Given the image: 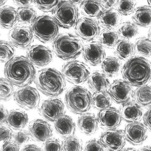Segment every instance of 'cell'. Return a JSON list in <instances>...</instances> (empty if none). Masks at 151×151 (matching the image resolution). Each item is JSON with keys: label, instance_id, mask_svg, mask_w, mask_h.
Wrapping results in <instances>:
<instances>
[{"label": "cell", "instance_id": "6da1fadb", "mask_svg": "<svg viewBox=\"0 0 151 151\" xmlns=\"http://www.w3.org/2000/svg\"><path fill=\"white\" fill-rule=\"evenodd\" d=\"M4 72L7 80L20 88L32 84L37 74L34 66L27 57L22 55L15 56L6 63Z\"/></svg>", "mask_w": 151, "mask_h": 151}, {"label": "cell", "instance_id": "7a4b0ae2", "mask_svg": "<svg viewBox=\"0 0 151 151\" xmlns=\"http://www.w3.org/2000/svg\"><path fill=\"white\" fill-rule=\"evenodd\" d=\"M124 80L132 86L140 87L151 81V63L139 56H134L128 60L122 69Z\"/></svg>", "mask_w": 151, "mask_h": 151}, {"label": "cell", "instance_id": "3957f363", "mask_svg": "<svg viewBox=\"0 0 151 151\" xmlns=\"http://www.w3.org/2000/svg\"><path fill=\"white\" fill-rule=\"evenodd\" d=\"M35 83L40 91L50 97H56L63 93L66 86L62 73L54 68H47L38 71Z\"/></svg>", "mask_w": 151, "mask_h": 151}, {"label": "cell", "instance_id": "277c9868", "mask_svg": "<svg viewBox=\"0 0 151 151\" xmlns=\"http://www.w3.org/2000/svg\"><path fill=\"white\" fill-rule=\"evenodd\" d=\"M84 46L82 40L77 35L71 33H63L53 41L52 49L58 58L70 61L81 55Z\"/></svg>", "mask_w": 151, "mask_h": 151}, {"label": "cell", "instance_id": "5b68a950", "mask_svg": "<svg viewBox=\"0 0 151 151\" xmlns=\"http://www.w3.org/2000/svg\"><path fill=\"white\" fill-rule=\"evenodd\" d=\"M92 95L86 88L76 86L68 89L65 103L69 110L77 114H84L92 106Z\"/></svg>", "mask_w": 151, "mask_h": 151}, {"label": "cell", "instance_id": "8992f818", "mask_svg": "<svg viewBox=\"0 0 151 151\" xmlns=\"http://www.w3.org/2000/svg\"><path fill=\"white\" fill-rule=\"evenodd\" d=\"M34 37L43 43L54 41L59 35V26L53 17L38 16L31 26Z\"/></svg>", "mask_w": 151, "mask_h": 151}, {"label": "cell", "instance_id": "52a82bcc", "mask_svg": "<svg viewBox=\"0 0 151 151\" xmlns=\"http://www.w3.org/2000/svg\"><path fill=\"white\" fill-rule=\"evenodd\" d=\"M52 13L59 27L63 28L70 29L75 27L79 20L78 8L70 1H60Z\"/></svg>", "mask_w": 151, "mask_h": 151}, {"label": "cell", "instance_id": "ba28073f", "mask_svg": "<svg viewBox=\"0 0 151 151\" xmlns=\"http://www.w3.org/2000/svg\"><path fill=\"white\" fill-rule=\"evenodd\" d=\"M61 71L66 81L75 85L84 83L91 75L88 65L78 60H72L65 63L62 66Z\"/></svg>", "mask_w": 151, "mask_h": 151}, {"label": "cell", "instance_id": "9c48e42d", "mask_svg": "<svg viewBox=\"0 0 151 151\" xmlns=\"http://www.w3.org/2000/svg\"><path fill=\"white\" fill-rule=\"evenodd\" d=\"M8 38L13 46L22 50L28 49L34 41L31 27L24 25H18L11 29Z\"/></svg>", "mask_w": 151, "mask_h": 151}, {"label": "cell", "instance_id": "30bf717a", "mask_svg": "<svg viewBox=\"0 0 151 151\" xmlns=\"http://www.w3.org/2000/svg\"><path fill=\"white\" fill-rule=\"evenodd\" d=\"M14 98L17 104L26 110L35 109L40 103V95L38 90L29 86L16 90Z\"/></svg>", "mask_w": 151, "mask_h": 151}, {"label": "cell", "instance_id": "8fae6325", "mask_svg": "<svg viewBox=\"0 0 151 151\" xmlns=\"http://www.w3.org/2000/svg\"><path fill=\"white\" fill-rule=\"evenodd\" d=\"M75 31L81 39L91 42L99 37L100 27L98 22L84 17L79 19L75 27Z\"/></svg>", "mask_w": 151, "mask_h": 151}, {"label": "cell", "instance_id": "7c38bea8", "mask_svg": "<svg viewBox=\"0 0 151 151\" xmlns=\"http://www.w3.org/2000/svg\"><path fill=\"white\" fill-rule=\"evenodd\" d=\"M109 92L113 100L118 104L127 103L134 99V91L132 86L124 80L114 81L110 85Z\"/></svg>", "mask_w": 151, "mask_h": 151}, {"label": "cell", "instance_id": "4fadbf2b", "mask_svg": "<svg viewBox=\"0 0 151 151\" xmlns=\"http://www.w3.org/2000/svg\"><path fill=\"white\" fill-rule=\"evenodd\" d=\"M39 112L44 118L50 122H55L64 115L65 105L59 98H50L42 102L39 107Z\"/></svg>", "mask_w": 151, "mask_h": 151}, {"label": "cell", "instance_id": "5bb4252c", "mask_svg": "<svg viewBox=\"0 0 151 151\" xmlns=\"http://www.w3.org/2000/svg\"><path fill=\"white\" fill-rule=\"evenodd\" d=\"M27 57L35 66L42 67L47 65L52 61L53 55L48 47L41 45H35L28 49Z\"/></svg>", "mask_w": 151, "mask_h": 151}, {"label": "cell", "instance_id": "9a60e30c", "mask_svg": "<svg viewBox=\"0 0 151 151\" xmlns=\"http://www.w3.org/2000/svg\"><path fill=\"white\" fill-rule=\"evenodd\" d=\"M99 141L108 151H119L124 147L126 139L124 131L115 129L102 132Z\"/></svg>", "mask_w": 151, "mask_h": 151}, {"label": "cell", "instance_id": "2e32d148", "mask_svg": "<svg viewBox=\"0 0 151 151\" xmlns=\"http://www.w3.org/2000/svg\"><path fill=\"white\" fill-rule=\"evenodd\" d=\"M97 118L100 127L106 131L116 129L122 120L119 110L113 107L100 110Z\"/></svg>", "mask_w": 151, "mask_h": 151}, {"label": "cell", "instance_id": "e0dca14e", "mask_svg": "<svg viewBox=\"0 0 151 151\" xmlns=\"http://www.w3.org/2000/svg\"><path fill=\"white\" fill-rule=\"evenodd\" d=\"M82 55L86 63L96 66L102 64L106 58V52L100 43L91 42L84 45Z\"/></svg>", "mask_w": 151, "mask_h": 151}, {"label": "cell", "instance_id": "ac0fdd59", "mask_svg": "<svg viewBox=\"0 0 151 151\" xmlns=\"http://www.w3.org/2000/svg\"><path fill=\"white\" fill-rule=\"evenodd\" d=\"M126 139L133 145H140L146 140L148 136L147 129L140 122L129 123L124 131Z\"/></svg>", "mask_w": 151, "mask_h": 151}, {"label": "cell", "instance_id": "d6986e66", "mask_svg": "<svg viewBox=\"0 0 151 151\" xmlns=\"http://www.w3.org/2000/svg\"><path fill=\"white\" fill-rule=\"evenodd\" d=\"M29 132L33 139L38 142L47 141L52 135V129L50 125L42 119L32 121L29 126Z\"/></svg>", "mask_w": 151, "mask_h": 151}, {"label": "cell", "instance_id": "ffe728a7", "mask_svg": "<svg viewBox=\"0 0 151 151\" xmlns=\"http://www.w3.org/2000/svg\"><path fill=\"white\" fill-rule=\"evenodd\" d=\"M119 111L122 119L129 124L140 122L143 119L142 109L135 101L122 104Z\"/></svg>", "mask_w": 151, "mask_h": 151}, {"label": "cell", "instance_id": "44dd1931", "mask_svg": "<svg viewBox=\"0 0 151 151\" xmlns=\"http://www.w3.org/2000/svg\"><path fill=\"white\" fill-rule=\"evenodd\" d=\"M88 84L92 91L95 93L109 91L110 84L108 77L100 71H95L90 75Z\"/></svg>", "mask_w": 151, "mask_h": 151}, {"label": "cell", "instance_id": "7402d4cb", "mask_svg": "<svg viewBox=\"0 0 151 151\" xmlns=\"http://www.w3.org/2000/svg\"><path fill=\"white\" fill-rule=\"evenodd\" d=\"M55 128L57 134L63 138L73 136L76 131V125L70 116L64 115L55 123Z\"/></svg>", "mask_w": 151, "mask_h": 151}, {"label": "cell", "instance_id": "603a6c76", "mask_svg": "<svg viewBox=\"0 0 151 151\" xmlns=\"http://www.w3.org/2000/svg\"><path fill=\"white\" fill-rule=\"evenodd\" d=\"M99 25L104 29H114L122 23V19L117 11L104 10L98 18Z\"/></svg>", "mask_w": 151, "mask_h": 151}, {"label": "cell", "instance_id": "cb8c5ba5", "mask_svg": "<svg viewBox=\"0 0 151 151\" xmlns=\"http://www.w3.org/2000/svg\"><path fill=\"white\" fill-rule=\"evenodd\" d=\"M98 124L97 118L91 113L83 114L78 120V126L80 130L87 135L95 134L98 129Z\"/></svg>", "mask_w": 151, "mask_h": 151}, {"label": "cell", "instance_id": "d4e9b609", "mask_svg": "<svg viewBox=\"0 0 151 151\" xmlns=\"http://www.w3.org/2000/svg\"><path fill=\"white\" fill-rule=\"evenodd\" d=\"M18 22L17 12L14 7L5 6L0 10V24L2 28L12 29Z\"/></svg>", "mask_w": 151, "mask_h": 151}, {"label": "cell", "instance_id": "484cf974", "mask_svg": "<svg viewBox=\"0 0 151 151\" xmlns=\"http://www.w3.org/2000/svg\"><path fill=\"white\" fill-rule=\"evenodd\" d=\"M28 122L27 113L20 109H13L9 113L6 123L12 129L22 130L25 128Z\"/></svg>", "mask_w": 151, "mask_h": 151}, {"label": "cell", "instance_id": "4316f807", "mask_svg": "<svg viewBox=\"0 0 151 151\" xmlns=\"http://www.w3.org/2000/svg\"><path fill=\"white\" fill-rule=\"evenodd\" d=\"M114 49L115 55L123 60L127 61L133 57L135 53L134 45L127 40H119Z\"/></svg>", "mask_w": 151, "mask_h": 151}, {"label": "cell", "instance_id": "83f0119b", "mask_svg": "<svg viewBox=\"0 0 151 151\" xmlns=\"http://www.w3.org/2000/svg\"><path fill=\"white\" fill-rule=\"evenodd\" d=\"M102 71L108 77H115L122 70V64L119 59L115 57H108L102 62Z\"/></svg>", "mask_w": 151, "mask_h": 151}, {"label": "cell", "instance_id": "f1b7e54d", "mask_svg": "<svg viewBox=\"0 0 151 151\" xmlns=\"http://www.w3.org/2000/svg\"><path fill=\"white\" fill-rule=\"evenodd\" d=\"M132 20L137 26L151 28V7L147 6L137 7L133 13Z\"/></svg>", "mask_w": 151, "mask_h": 151}, {"label": "cell", "instance_id": "f546056e", "mask_svg": "<svg viewBox=\"0 0 151 151\" xmlns=\"http://www.w3.org/2000/svg\"><path fill=\"white\" fill-rule=\"evenodd\" d=\"M80 8L82 15L91 19L98 18L104 11L100 1H83Z\"/></svg>", "mask_w": 151, "mask_h": 151}, {"label": "cell", "instance_id": "4dcf8cb0", "mask_svg": "<svg viewBox=\"0 0 151 151\" xmlns=\"http://www.w3.org/2000/svg\"><path fill=\"white\" fill-rule=\"evenodd\" d=\"M135 102L141 108L149 109L151 108V86L138 87L134 91Z\"/></svg>", "mask_w": 151, "mask_h": 151}, {"label": "cell", "instance_id": "1f68e13d", "mask_svg": "<svg viewBox=\"0 0 151 151\" xmlns=\"http://www.w3.org/2000/svg\"><path fill=\"white\" fill-rule=\"evenodd\" d=\"M119 37L118 32L115 29H104L100 32L99 41L104 47L112 49L119 40Z\"/></svg>", "mask_w": 151, "mask_h": 151}, {"label": "cell", "instance_id": "d6a6232c", "mask_svg": "<svg viewBox=\"0 0 151 151\" xmlns=\"http://www.w3.org/2000/svg\"><path fill=\"white\" fill-rule=\"evenodd\" d=\"M113 99L109 91L95 93L92 96V106L95 109L102 110L110 108Z\"/></svg>", "mask_w": 151, "mask_h": 151}, {"label": "cell", "instance_id": "836d02e7", "mask_svg": "<svg viewBox=\"0 0 151 151\" xmlns=\"http://www.w3.org/2000/svg\"><path fill=\"white\" fill-rule=\"evenodd\" d=\"M18 22L26 26H32L37 19V12L31 6L19 7L17 9Z\"/></svg>", "mask_w": 151, "mask_h": 151}, {"label": "cell", "instance_id": "e575fe53", "mask_svg": "<svg viewBox=\"0 0 151 151\" xmlns=\"http://www.w3.org/2000/svg\"><path fill=\"white\" fill-rule=\"evenodd\" d=\"M119 37L122 39H131L138 34V28L137 25L131 22H126L121 24L118 31Z\"/></svg>", "mask_w": 151, "mask_h": 151}, {"label": "cell", "instance_id": "d590c367", "mask_svg": "<svg viewBox=\"0 0 151 151\" xmlns=\"http://www.w3.org/2000/svg\"><path fill=\"white\" fill-rule=\"evenodd\" d=\"M135 52L145 57L151 56V41L146 37L137 39L134 44Z\"/></svg>", "mask_w": 151, "mask_h": 151}, {"label": "cell", "instance_id": "8d00e7d4", "mask_svg": "<svg viewBox=\"0 0 151 151\" xmlns=\"http://www.w3.org/2000/svg\"><path fill=\"white\" fill-rule=\"evenodd\" d=\"M15 49L10 42L1 40L0 44V60L1 63H6L14 58Z\"/></svg>", "mask_w": 151, "mask_h": 151}, {"label": "cell", "instance_id": "74e56055", "mask_svg": "<svg viewBox=\"0 0 151 151\" xmlns=\"http://www.w3.org/2000/svg\"><path fill=\"white\" fill-rule=\"evenodd\" d=\"M12 84L6 78H1L0 80V97L2 101H6L10 100L13 94H14V88Z\"/></svg>", "mask_w": 151, "mask_h": 151}, {"label": "cell", "instance_id": "f35d334b", "mask_svg": "<svg viewBox=\"0 0 151 151\" xmlns=\"http://www.w3.org/2000/svg\"><path fill=\"white\" fill-rule=\"evenodd\" d=\"M136 2L134 1H119L116 7V11L119 15L129 16L134 13L136 9Z\"/></svg>", "mask_w": 151, "mask_h": 151}, {"label": "cell", "instance_id": "ab89813d", "mask_svg": "<svg viewBox=\"0 0 151 151\" xmlns=\"http://www.w3.org/2000/svg\"><path fill=\"white\" fill-rule=\"evenodd\" d=\"M62 147L64 151H82V142L77 137L72 136L65 139Z\"/></svg>", "mask_w": 151, "mask_h": 151}, {"label": "cell", "instance_id": "60d3db41", "mask_svg": "<svg viewBox=\"0 0 151 151\" xmlns=\"http://www.w3.org/2000/svg\"><path fill=\"white\" fill-rule=\"evenodd\" d=\"M60 1H33L34 4L42 12H53L57 7Z\"/></svg>", "mask_w": 151, "mask_h": 151}, {"label": "cell", "instance_id": "b9f144b4", "mask_svg": "<svg viewBox=\"0 0 151 151\" xmlns=\"http://www.w3.org/2000/svg\"><path fill=\"white\" fill-rule=\"evenodd\" d=\"M43 148L44 151H62L63 147L58 139L51 138L45 142Z\"/></svg>", "mask_w": 151, "mask_h": 151}, {"label": "cell", "instance_id": "7bdbcfd3", "mask_svg": "<svg viewBox=\"0 0 151 151\" xmlns=\"http://www.w3.org/2000/svg\"><path fill=\"white\" fill-rule=\"evenodd\" d=\"M29 132L26 130H21L16 132L14 135L15 142L19 146L23 145L29 140Z\"/></svg>", "mask_w": 151, "mask_h": 151}, {"label": "cell", "instance_id": "ee69618b", "mask_svg": "<svg viewBox=\"0 0 151 151\" xmlns=\"http://www.w3.org/2000/svg\"><path fill=\"white\" fill-rule=\"evenodd\" d=\"M100 141L96 139L90 140L86 143L84 151H104Z\"/></svg>", "mask_w": 151, "mask_h": 151}, {"label": "cell", "instance_id": "f6af8a7d", "mask_svg": "<svg viewBox=\"0 0 151 151\" xmlns=\"http://www.w3.org/2000/svg\"><path fill=\"white\" fill-rule=\"evenodd\" d=\"M1 141L3 142L10 141L12 136V131L10 128L5 126H1Z\"/></svg>", "mask_w": 151, "mask_h": 151}, {"label": "cell", "instance_id": "bcb514c9", "mask_svg": "<svg viewBox=\"0 0 151 151\" xmlns=\"http://www.w3.org/2000/svg\"><path fill=\"white\" fill-rule=\"evenodd\" d=\"M1 151H20V147L15 142H7L3 144Z\"/></svg>", "mask_w": 151, "mask_h": 151}, {"label": "cell", "instance_id": "7dc6e473", "mask_svg": "<svg viewBox=\"0 0 151 151\" xmlns=\"http://www.w3.org/2000/svg\"><path fill=\"white\" fill-rule=\"evenodd\" d=\"M143 123L146 128L151 132V108L148 109L143 117Z\"/></svg>", "mask_w": 151, "mask_h": 151}, {"label": "cell", "instance_id": "c3c4849f", "mask_svg": "<svg viewBox=\"0 0 151 151\" xmlns=\"http://www.w3.org/2000/svg\"><path fill=\"white\" fill-rule=\"evenodd\" d=\"M103 7L105 10H113L116 7L119 1H100Z\"/></svg>", "mask_w": 151, "mask_h": 151}, {"label": "cell", "instance_id": "681fc988", "mask_svg": "<svg viewBox=\"0 0 151 151\" xmlns=\"http://www.w3.org/2000/svg\"><path fill=\"white\" fill-rule=\"evenodd\" d=\"M0 119H1V124H4L6 123V121L8 117L9 113L7 109L3 106V105H1V108H0Z\"/></svg>", "mask_w": 151, "mask_h": 151}, {"label": "cell", "instance_id": "f907efd6", "mask_svg": "<svg viewBox=\"0 0 151 151\" xmlns=\"http://www.w3.org/2000/svg\"><path fill=\"white\" fill-rule=\"evenodd\" d=\"M13 2L19 7H25L31 6L33 1H14Z\"/></svg>", "mask_w": 151, "mask_h": 151}, {"label": "cell", "instance_id": "816d5d0a", "mask_svg": "<svg viewBox=\"0 0 151 151\" xmlns=\"http://www.w3.org/2000/svg\"><path fill=\"white\" fill-rule=\"evenodd\" d=\"M22 151H42L41 148L33 144L27 145L24 147Z\"/></svg>", "mask_w": 151, "mask_h": 151}, {"label": "cell", "instance_id": "f5cc1de1", "mask_svg": "<svg viewBox=\"0 0 151 151\" xmlns=\"http://www.w3.org/2000/svg\"><path fill=\"white\" fill-rule=\"evenodd\" d=\"M138 151H151V147L149 146L143 147Z\"/></svg>", "mask_w": 151, "mask_h": 151}, {"label": "cell", "instance_id": "db71d44e", "mask_svg": "<svg viewBox=\"0 0 151 151\" xmlns=\"http://www.w3.org/2000/svg\"><path fill=\"white\" fill-rule=\"evenodd\" d=\"M119 151H138L136 149L132 148H127L125 149H123Z\"/></svg>", "mask_w": 151, "mask_h": 151}, {"label": "cell", "instance_id": "11a10c76", "mask_svg": "<svg viewBox=\"0 0 151 151\" xmlns=\"http://www.w3.org/2000/svg\"><path fill=\"white\" fill-rule=\"evenodd\" d=\"M70 1L76 5V4H81L83 1Z\"/></svg>", "mask_w": 151, "mask_h": 151}, {"label": "cell", "instance_id": "9f6ffc18", "mask_svg": "<svg viewBox=\"0 0 151 151\" xmlns=\"http://www.w3.org/2000/svg\"><path fill=\"white\" fill-rule=\"evenodd\" d=\"M148 39L151 41V28L149 29V32L148 34Z\"/></svg>", "mask_w": 151, "mask_h": 151}, {"label": "cell", "instance_id": "6f0895ef", "mask_svg": "<svg viewBox=\"0 0 151 151\" xmlns=\"http://www.w3.org/2000/svg\"><path fill=\"white\" fill-rule=\"evenodd\" d=\"M6 1H1V6H2L5 5V3H6Z\"/></svg>", "mask_w": 151, "mask_h": 151}, {"label": "cell", "instance_id": "680465c9", "mask_svg": "<svg viewBox=\"0 0 151 151\" xmlns=\"http://www.w3.org/2000/svg\"><path fill=\"white\" fill-rule=\"evenodd\" d=\"M147 2H148V4H149V6H150V7H151V0H149V1H148Z\"/></svg>", "mask_w": 151, "mask_h": 151}]
</instances>
